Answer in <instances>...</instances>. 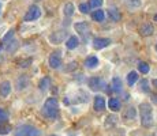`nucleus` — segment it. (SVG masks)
<instances>
[{
  "label": "nucleus",
  "instance_id": "nucleus-1",
  "mask_svg": "<svg viewBox=\"0 0 157 136\" xmlns=\"http://www.w3.org/2000/svg\"><path fill=\"white\" fill-rule=\"evenodd\" d=\"M43 113L44 116H47L48 119H56L59 116V102L56 98L51 97L45 101L44 108H43Z\"/></svg>",
  "mask_w": 157,
  "mask_h": 136
},
{
  "label": "nucleus",
  "instance_id": "nucleus-2",
  "mask_svg": "<svg viewBox=\"0 0 157 136\" xmlns=\"http://www.w3.org/2000/svg\"><path fill=\"white\" fill-rule=\"evenodd\" d=\"M140 117H141V124L145 128H149L153 124V113L152 108L149 104H141L140 105Z\"/></svg>",
  "mask_w": 157,
  "mask_h": 136
},
{
  "label": "nucleus",
  "instance_id": "nucleus-3",
  "mask_svg": "<svg viewBox=\"0 0 157 136\" xmlns=\"http://www.w3.org/2000/svg\"><path fill=\"white\" fill-rule=\"evenodd\" d=\"M14 136H41V131L33 125H19L14 132Z\"/></svg>",
  "mask_w": 157,
  "mask_h": 136
},
{
  "label": "nucleus",
  "instance_id": "nucleus-4",
  "mask_svg": "<svg viewBox=\"0 0 157 136\" xmlns=\"http://www.w3.org/2000/svg\"><path fill=\"white\" fill-rule=\"evenodd\" d=\"M89 87L93 91H101V90H105L107 82L101 78H92V79H89Z\"/></svg>",
  "mask_w": 157,
  "mask_h": 136
},
{
  "label": "nucleus",
  "instance_id": "nucleus-5",
  "mask_svg": "<svg viewBox=\"0 0 157 136\" xmlns=\"http://www.w3.org/2000/svg\"><path fill=\"white\" fill-rule=\"evenodd\" d=\"M40 15H41L40 7H38V6H36V4H33V6H30V7H29L28 13H26V15H25V20H26V22L36 20V19H38V18H40Z\"/></svg>",
  "mask_w": 157,
  "mask_h": 136
},
{
  "label": "nucleus",
  "instance_id": "nucleus-6",
  "mask_svg": "<svg viewBox=\"0 0 157 136\" xmlns=\"http://www.w3.org/2000/svg\"><path fill=\"white\" fill-rule=\"evenodd\" d=\"M60 64H62V57H60V53L59 52H53L49 56V65H51V68L57 69L60 67Z\"/></svg>",
  "mask_w": 157,
  "mask_h": 136
},
{
  "label": "nucleus",
  "instance_id": "nucleus-7",
  "mask_svg": "<svg viewBox=\"0 0 157 136\" xmlns=\"http://www.w3.org/2000/svg\"><path fill=\"white\" fill-rule=\"evenodd\" d=\"M111 44V40L109 38H94L93 40V48L94 49H104V48H107L108 45Z\"/></svg>",
  "mask_w": 157,
  "mask_h": 136
},
{
  "label": "nucleus",
  "instance_id": "nucleus-8",
  "mask_svg": "<svg viewBox=\"0 0 157 136\" xmlns=\"http://www.w3.org/2000/svg\"><path fill=\"white\" fill-rule=\"evenodd\" d=\"M93 106H94V110L102 112L105 109V98L102 95H96L94 102H93Z\"/></svg>",
  "mask_w": 157,
  "mask_h": 136
},
{
  "label": "nucleus",
  "instance_id": "nucleus-9",
  "mask_svg": "<svg viewBox=\"0 0 157 136\" xmlns=\"http://www.w3.org/2000/svg\"><path fill=\"white\" fill-rule=\"evenodd\" d=\"M66 38H67V33L66 31H56L51 35L49 40H51V42H53V44H60V42L64 41Z\"/></svg>",
  "mask_w": 157,
  "mask_h": 136
},
{
  "label": "nucleus",
  "instance_id": "nucleus-10",
  "mask_svg": "<svg viewBox=\"0 0 157 136\" xmlns=\"http://www.w3.org/2000/svg\"><path fill=\"white\" fill-rule=\"evenodd\" d=\"M140 33H141V35H144V37L152 35L153 33H155V27H153L152 23H144V25L140 27Z\"/></svg>",
  "mask_w": 157,
  "mask_h": 136
},
{
  "label": "nucleus",
  "instance_id": "nucleus-11",
  "mask_svg": "<svg viewBox=\"0 0 157 136\" xmlns=\"http://www.w3.org/2000/svg\"><path fill=\"white\" fill-rule=\"evenodd\" d=\"M85 67L89 68V69H93V68H97L98 67V57L97 56H89L86 57L85 60Z\"/></svg>",
  "mask_w": 157,
  "mask_h": 136
},
{
  "label": "nucleus",
  "instance_id": "nucleus-12",
  "mask_svg": "<svg viewBox=\"0 0 157 136\" xmlns=\"http://www.w3.org/2000/svg\"><path fill=\"white\" fill-rule=\"evenodd\" d=\"M75 30H77V33H79V34H89L90 31V27L87 25L86 22H79V23H75Z\"/></svg>",
  "mask_w": 157,
  "mask_h": 136
},
{
  "label": "nucleus",
  "instance_id": "nucleus-13",
  "mask_svg": "<svg viewBox=\"0 0 157 136\" xmlns=\"http://www.w3.org/2000/svg\"><path fill=\"white\" fill-rule=\"evenodd\" d=\"M108 106L112 112H119L122 109V102H120L119 98H111L109 102H108Z\"/></svg>",
  "mask_w": 157,
  "mask_h": 136
},
{
  "label": "nucleus",
  "instance_id": "nucleus-14",
  "mask_svg": "<svg viewBox=\"0 0 157 136\" xmlns=\"http://www.w3.org/2000/svg\"><path fill=\"white\" fill-rule=\"evenodd\" d=\"M11 93V83L8 80H4L0 84V95L2 97H7Z\"/></svg>",
  "mask_w": 157,
  "mask_h": 136
},
{
  "label": "nucleus",
  "instance_id": "nucleus-15",
  "mask_svg": "<svg viewBox=\"0 0 157 136\" xmlns=\"http://www.w3.org/2000/svg\"><path fill=\"white\" fill-rule=\"evenodd\" d=\"M79 45V40H78L77 35H71V37L67 38V42H66V46H67V49H75V48Z\"/></svg>",
  "mask_w": 157,
  "mask_h": 136
},
{
  "label": "nucleus",
  "instance_id": "nucleus-16",
  "mask_svg": "<svg viewBox=\"0 0 157 136\" xmlns=\"http://www.w3.org/2000/svg\"><path fill=\"white\" fill-rule=\"evenodd\" d=\"M108 15H109V18L113 20V22H117V20H120V13H119V10L117 8H115V7H109L108 8Z\"/></svg>",
  "mask_w": 157,
  "mask_h": 136
},
{
  "label": "nucleus",
  "instance_id": "nucleus-17",
  "mask_svg": "<svg viewBox=\"0 0 157 136\" xmlns=\"http://www.w3.org/2000/svg\"><path fill=\"white\" fill-rule=\"evenodd\" d=\"M112 91H115L116 94H119V93H122L123 90V86H122V80L119 79V78H113L112 79Z\"/></svg>",
  "mask_w": 157,
  "mask_h": 136
},
{
  "label": "nucleus",
  "instance_id": "nucleus-18",
  "mask_svg": "<svg viewBox=\"0 0 157 136\" xmlns=\"http://www.w3.org/2000/svg\"><path fill=\"white\" fill-rule=\"evenodd\" d=\"M105 18V13L102 10H96L92 13V19L94 20V22H102Z\"/></svg>",
  "mask_w": 157,
  "mask_h": 136
},
{
  "label": "nucleus",
  "instance_id": "nucleus-19",
  "mask_svg": "<svg viewBox=\"0 0 157 136\" xmlns=\"http://www.w3.org/2000/svg\"><path fill=\"white\" fill-rule=\"evenodd\" d=\"M49 87H51V79L49 78H47V76L43 78L41 82H40V90L41 91H47Z\"/></svg>",
  "mask_w": 157,
  "mask_h": 136
},
{
  "label": "nucleus",
  "instance_id": "nucleus-20",
  "mask_svg": "<svg viewBox=\"0 0 157 136\" xmlns=\"http://www.w3.org/2000/svg\"><path fill=\"white\" fill-rule=\"evenodd\" d=\"M137 80H138V74L135 71H131L127 75V83H128V86H134Z\"/></svg>",
  "mask_w": 157,
  "mask_h": 136
},
{
  "label": "nucleus",
  "instance_id": "nucleus-21",
  "mask_svg": "<svg viewBox=\"0 0 157 136\" xmlns=\"http://www.w3.org/2000/svg\"><path fill=\"white\" fill-rule=\"evenodd\" d=\"M26 86H28V78L23 75V76H21L19 79L17 80V89L18 90H23Z\"/></svg>",
  "mask_w": 157,
  "mask_h": 136
},
{
  "label": "nucleus",
  "instance_id": "nucleus-22",
  "mask_svg": "<svg viewBox=\"0 0 157 136\" xmlns=\"http://www.w3.org/2000/svg\"><path fill=\"white\" fill-rule=\"evenodd\" d=\"M74 4L72 3H67V4L64 6V15L66 17H72L74 15Z\"/></svg>",
  "mask_w": 157,
  "mask_h": 136
},
{
  "label": "nucleus",
  "instance_id": "nucleus-23",
  "mask_svg": "<svg viewBox=\"0 0 157 136\" xmlns=\"http://www.w3.org/2000/svg\"><path fill=\"white\" fill-rule=\"evenodd\" d=\"M149 69H150V67H149V64H147V63H145V61H140V63H138V71H140L141 74H147V72H149Z\"/></svg>",
  "mask_w": 157,
  "mask_h": 136
},
{
  "label": "nucleus",
  "instance_id": "nucleus-24",
  "mask_svg": "<svg viewBox=\"0 0 157 136\" xmlns=\"http://www.w3.org/2000/svg\"><path fill=\"white\" fill-rule=\"evenodd\" d=\"M135 114H137V112H135V109L134 108H128L127 110L124 112V114H123V117L124 119H127V120H132L135 117Z\"/></svg>",
  "mask_w": 157,
  "mask_h": 136
},
{
  "label": "nucleus",
  "instance_id": "nucleus-25",
  "mask_svg": "<svg viewBox=\"0 0 157 136\" xmlns=\"http://www.w3.org/2000/svg\"><path fill=\"white\" fill-rule=\"evenodd\" d=\"M102 3H104V0H89L87 4H89L90 8H96V10H97L98 7H101L102 6Z\"/></svg>",
  "mask_w": 157,
  "mask_h": 136
},
{
  "label": "nucleus",
  "instance_id": "nucleus-26",
  "mask_svg": "<svg viewBox=\"0 0 157 136\" xmlns=\"http://www.w3.org/2000/svg\"><path fill=\"white\" fill-rule=\"evenodd\" d=\"M140 86H141V91H144V93H149V82L147 80H141V83H140Z\"/></svg>",
  "mask_w": 157,
  "mask_h": 136
},
{
  "label": "nucleus",
  "instance_id": "nucleus-27",
  "mask_svg": "<svg viewBox=\"0 0 157 136\" xmlns=\"http://www.w3.org/2000/svg\"><path fill=\"white\" fill-rule=\"evenodd\" d=\"M89 10H90V7L87 3H81L79 4V11L82 14H89Z\"/></svg>",
  "mask_w": 157,
  "mask_h": 136
},
{
  "label": "nucleus",
  "instance_id": "nucleus-28",
  "mask_svg": "<svg viewBox=\"0 0 157 136\" xmlns=\"http://www.w3.org/2000/svg\"><path fill=\"white\" fill-rule=\"evenodd\" d=\"M8 120V113L4 109H0V123H6Z\"/></svg>",
  "mask_w": 157,
  "mask_h": 136
},
{
  "label": "nucleus",
  "instance_id": "nucleus-29",
  "mask_svg": "<svg viewBox=\"0 0 157 136\" xmlns=\"http://www.w3.org/2000/svg\"><path fill=\"white\" fill-rule=\"evenodd\" d=\"M11 131L10 125H0V134H8Z\"/></svg>",
  "mask_w": 157,
  "mask_h": 136
},
{
  "label": "nucleus",
  "instance_id": "nucleus-30",
  "mask_svg": "<svg viewBox=\"0 0 157 136\" xmlns=\"http://www.w3.org/2000/svg\"><path fill=\"white\" fill-rule=\"evenodd\" d=\"M13 35H14V30H10V31H8V34L4 35V38H3V42H7L11 37H13Z\"/></svg>",
  "mask_w": 157,
  "mask_h": 136
},
{
  "label": "nucleus",
  "instance_id": "nucleus-31",
  "mask_svg": "<svg viewBox=\"0 0 157 136\" xmlns=\"http://www.w3.org/2000/svg\"><path fill=\"white\" fill-rule=\"evenodd\" d=\"M132 3V8H135V7H140L141 6V0H130V4Z\"/></svg>",
  "mask_w": 157,
  "mask_h": 136
},
{
  "label": "nucleus",
  "instance_id": "nucleus-32",
  "mask_svg": "<svg viewBox=\"0 0 157 136\" xmlns=\"http://www.w3.org/2000/svg\"><path fill=\"white\" fill-rule=\"evenodd\" d=\"M152 83H153V86H155V87H157V79H155Z\"/></svg>",
  "mask_w": 157,
  "mask_h": 136
},
{
  "label": "nucleus",
  "instance_id": "nucleus-33",
  "mask_svg": "<svg viewBox=\"0 0 157 136\" xmlns=\"http://www.w3.org/2000/svg\"><path fill=\"white\" fill-rule=\"evenodd\" d=\"M153 19H155V20H156V22H157V14L155 15V17H153Z\"/></svg>",
  "mask_w": 157,
  "mask_h": 136
},
{
  "label": "nucleus",
  "instance_id": "nucleus-34",
  "mask_svg": "<svg viewBox=\"0 0 157 136\" xmlns=\"http://www.w3.org/2000/svg\"><path fill=\"white\" fill-rule=\"evenodd\" d=\"M49 136H56V135H49Z\"/></svg>",
  "mask_w": 157,
  "mask_h": 136
},
{
  "label": "nucleus",
  "instance_id": "nucleus-35",
  "mask_svg": "<svg viewBox=\"0 0 157 136\" xmlns=\"http://www.w3.org/2000/svg\"><path fill=\"white\" fill-rule=\"evenodd\" d=\"M156 50H157V44H156Z\"/></svg>",
  "mask_w": 157,
  "mask_h": 136
}]
</instances>
